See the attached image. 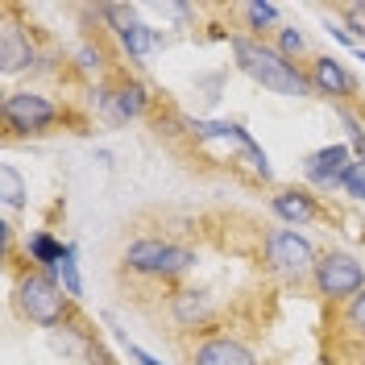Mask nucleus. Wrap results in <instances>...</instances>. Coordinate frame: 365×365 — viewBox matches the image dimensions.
Here are the masks:
<instances>
[{
  "mask_svg": "<svg viewBox=\"0 0 365 365\" xmlns=\"http://www.w3.org/2000/svg\"><path fill=\"white\" fill-rule=\"evenodd\" d=\"M29 63H34V46H29V38H25L17 25L9 21L0 29V71H4V75H17V71H25Z\"/></svg>",
  "mask_w": 365,
  "mask_h": 365,
  "instance_id": "11",
  "label": "nucleus"
},
{
  "mask_svg": "<svg viewBox=\"0 0 365 365\" xmlns=\"http://www.w3.org/2000/svg\"><path fill=\"white\" fill-rule=\"evenodd\" d=\"M195 257L191 250H179L170 241H158V237H141L125 250V266L133 274H150V278H175L191 266Z\"/></svg>",
  "mask_w": 365,
  "mask_h": 365,
  "instance_id": "4",
  "label": "nucleus"
},
{
  "mask_svg": "<svg viewBox=\"0 0 365 365\" xmlns=\"http://www.w3.org/2000/svg\"><path fill=\"white\" fill-rule=\"evenodd\" d=\"M129 357H133V361H141V365H162V361H154V357H150V353H141V349H137V344H129Z\"/></svg>",
  "mask_w": 365,
  "mask_h": 365,
  "instance_id": "23",
  "label": "nucleus"
},
{
  "mask_svg": "<svg viewBox=\"0 0 365 365\" xmlns=\"http://www.w3.org/2000/svg\"><path fill=\"white\" fill-rule=\"evenodd\" d=\"M58 274H63V291H67L71 299L83 295V282H79V270H75V250L67 245V253H63V262H58Z\"/></svg>",
  "mask_w": 365,
  "mask_h": 365,
  "instance_id": "19",
  "label": "nucleus"
},
{
  "mask_svg": "<svg viewBox=\"0 0 365 365\" xmlns=\"http://www.w3.org/2000/svg\"><path fill=\"white\" fill-rule=\"evenodd\" d=\"M344 195H353V200H365V162H353L349 166V175H344Z\"/></svg>",
  "mask_w": 365,
  "mask_h": 365,
  "instance_id": "20",
  "label": "nucleus"
},
{
  "mask_svg": "<svg viewBox=\"0 0 365 365\" xmlns=\"http://www.w3.org/2000/svg\"><path fill=\"white\" fill-rule=\"evenodd\" d=\"M108 17H116V34H120V46L133 54V58H145L150 50H154V42H158V34L150 29V25H141L133 17V9H108Z\"/></svg>",
  "mask_w": 365,
  "mask_h": 365,
  "instance_id": "10",
  "label": "nucleus"
},
{
  "mask_svg": "<svg viewBox=\"0 0 365 365\" xmlns=\"http://www.w3.org/2000/svg\"><path fill=\"white\" fill-rule=\"evenodd\" d=\"M349 166H353V150H349V145H324V150H316L312 158L303 162L307 179L316 182V187H328V191L344 182Z\"/></svg>",
  "mask_w": 365,
  "mask_h": 365,
  "instance_id": "7",
  "label": "nucleus"
},
{
  "mask_svg": "<svg viewBox=\"0 0 365 365\" xmlns=\"http://www.w3.org/2000/svg\"><path fill=\"white\" fill-rule=\"evenodd\" d=\"M4 125L13 129V133H46L54 120H58V108L38 96V91H13V96H4Z\"/></svg>",
  "mask_w": 365,
  "mask_h": 365,
  "instance_id": "6",
  "label": "nucleus"
},
{
  "mask_svg": "<svg viewBox=\"0 0 365 365\" xmlns=\"http://www.w3.org/2000/svg\"><path fill=\"white\" fill-rule=\"evenodd\" d=\"M312 278H316L319 295L328 299V303H336V307L365 291L361 262H357V257H349V253H324V257L316 262V270H312Z\"/></svg>",
  "mask_w": 365,
  "mask_h": 365,
  "instance_id": "3",
  "label": "nucleus"
},
{
  "mask_svg": "<svg viewBox=\"0 0 365 365\" xmlns=\"http://www.w3.org/2000/svg\"><path fill=\"white\" fill-rule=\"evenodd\" d=\"M266 262H270L278 274L299 278V274L316 270L319 257H316V250H312V241L299 237L295 228H274L270 237H266Z\"/></svg>",
  "mask_w": 365,
  "mask_h": 365,
  "instance_id": "5",
  "label": "nucleus"
},
{
  "mask_svg": "<svg viewBox=\"0 0 365 365\" xmlns=\"http://www.w3.org/2000/svg\"><path fill=\"white\" fill-rule=\"evenodd\" d=\"M341 336L349 344H365V291L353 295L349 303H341Z\"/></svg>",
  "mask_w": 365,
  "mask_h": 365,
  "instance_id": "14",
  "label": "nucleus"
},
{
  "mask_svg": "<svg viewBox=\"0 0 365 365\" xmlns=\"http://www.w3.org/2000/svg\"><path fill=\"white\" fill-rule=\"evenodd\" d=\"M204 312H207L204 291H179V295H175V316H179L182 328H191L195 319H204Z\"/></svg>",
  "mask_w": 365,
  "mask_h": 365,
  "instance_id": "15",
  "label": "nucleus"
},
{
  "mask_svg": "<svg viewBox=\"0 0 365 365\" xmlns=\"http://www.w3.org/2000/svg\"><path fill=\"white\" fill-rule=\"evenodd\" d=\"M63 253H67V245H58L50 232L29 237V257H34V262H42V266H58V262H63Z\"/></svg>",
  "mask_w": 365,
  "mask_h": 365,
  "instance_id": "16",
  "label": "nucleus"
},
{
  "mask_svg": "<svg viewBox=\"0 0 365 365\" xmlns=\"http://www.w3.org/2000/svg\"><path fill=\"white\" fill-rule=\"evenodd\" d=\"M191 365H257L250 344L232 341V336H207L191 349Z\"/></svg>",
  "mask_w": 365,
  "mask_h": 365,
  "instance_id": "8",
  "label": "nucleus"
},
{
  "mask_svg": "<svg viewBox=\"0 0 365 365\" xmlns=\"http://www.w3.org/2000/svg\"><path fill=\"white\" fill-rule=\"evenodd\" d=\"M232 54H237V67L245 71L253 83H262V88L278 91V96H316L312 79L287 54H278L274 46L253 42V38H232Z\"/></svg>",
  "mask_w": 365,
  "mask_h": 365,
  "instance_id": "1",
  "label": "nucleus"
},
{
  "mask_svg": "<svg viewBox=\"0 0 365 365\" xmlns=\"http://www.w3.org/2000/svg\"><path fill=\"white\" fill-rule=\"evenodd\" d=\"M341 13H344V29H353L357 38H365V0L361 4H344Z\"/></svg>",
  "mask_w": 365,
  "mask_h": 365,
  "instance_id": "22",
  "label": "nucleus"
},
{
  "mask_svg": "<svg viewBox=\"0 0 365 365\" xmlns=\"http://www.w3.org/2000/svg\"><path fill=\"white\" fill-rule=\"evenodd\" d=\"M108 113H113V120H137V116L145 113V88L141 83H125L108 100Z\"/></svg>",
  "mask_w": 365,
  "mask_h": 365,
  "instance_id": "13",
  "label": "nucleus"
},
{
  "mask_svg": "<svg viewBox=\"0 0 365 365\" xmlns=\"http://www.w3.org/2000/svg\"><path fill=\"white\" fill-rule=\"evenodd\" d=\"M278 54H287L291 63H295L299 54H307V38L299 34L295 25H282V29H278Z\"/></svg>",
  "mask_w": 365,
  "mask_h": 365,
  "instance_id": "18",
  "label": "nucleus"
},
{
  "mask_svg": "<svg viewBox=\"0 0 365 365\" xmlns=\"http://www.w3.org/2000/svg\"><path fill=\"white\" fill-rule=\"evenodd\" d=\"M17 312L38 328H67L71 324V295L63 291V282H54L46 270H29L17 278Z\"/></svg>",
  "mask_w": 365,
  "mask_h": 365,
  "instance_id": "2",
  "label": "nucleus"
},
{
  "mask_svg": "<svg viewBox=\"0 0 365 365\" xmlns=\"http://www.w3.org/2000/svg\"><path fill=\"white\" fill-rule=\"evenodd\" d=\"M0 195H4V207L25 204V182L17 175V166H0Z\"/></svg>",
  "mask_w": 365,
  "mask_h": 365,
  "instance_id": "17",
  "label": "nucleus"
},
{
  "mask_svg": "<svg viewBox=\"0 0 365 365\" xmlns=\"http://www.w3.org/2000/svg\"><path fill=\"white\" fill-rule=\"evenodd\" d=\"M270 207L287 220V225H295V228L299 225H312V220L319 216V207L312 204V195H307V191H295V187H291V191H278V195L270 200Z\"/></svg>",
  "mask_w": 365,
  "mask_h": 365,
  "instance_id": "12",
  "label": "nucleus"
},
{
  "mask_svg": "<svg viewBox=\"0 0 365 365\" xmlns=\"http://www.w3.org/2000/svg\"><path fill=\"white\" fill-rule=\"evenodd\" d=\"M307 79H312V88L324 91V96H336V100L353 96V79H349V71H344L332 54H319V58H312Z\"/></svg>",
  "mask_w": 365,
  "mask_h": 365,
  "instance_id": "9",
  "label": "nucleus"
},
{
  "mask_svg": "<svg viewBox=\"0 0 365 365\" xmlns=\"http://www.w3.org/2000/svg\"><path fill=\"white\" fill-rule=\"evenodd\" d=\"M245 17L253 21V29H262V25L278 21V9H274V4H245Z\"/></svg>",
  "mask_w": 365,
  "mask_h": 365,
  "instance_id": "21",
  "label": "nucleus"
}]
</instances>
